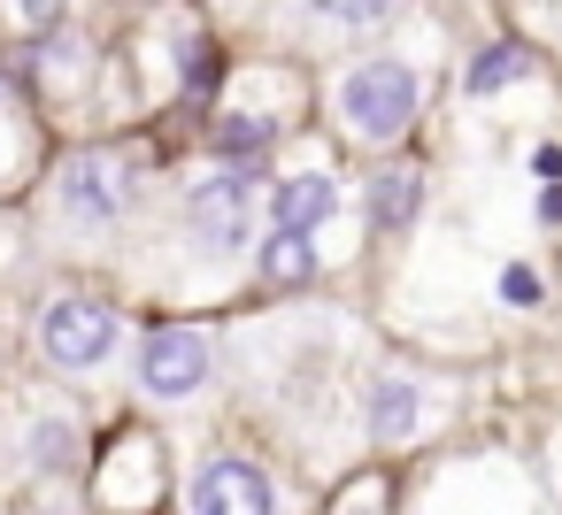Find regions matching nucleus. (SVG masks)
Returning a JSON list of instances; mask_svg holds the SVG:
<instances>
[{"label":"nucleus","instance_id":"39448f33","mask_svg":"<svg viewBox=\"0 0 562 515\" xmlns=\"http://www.w3.org/2000/svg\"><path fill=\"white\" fill-rule=\"evenodd\" d=\"M209 362H216L209 339L170 323V331H147V339H139V362H132V369H139V392H155V400H186V392L209 385Z\"/></svg>","mask_w":562,"mask_h":515},{"label":"nucleus","instance_id":"6e6552de","mask_svg":"<svg viewBox=\"0 0 562 515\" xmlns=\"http://www.w3.org/2000/svg\"><path fill=\"white\" fill-rule=\"evenodd\" d=\"M362 415H370V438H378V446H401V438L424 431V385H408V377H370Z\"/></svg>","mask_w":562,"mask_h":515},{"label":"nucleus","instance_id":"7ed1b4c3","mask_svg":"<svg viewBox=\"0 0 562 515\" xmlns=\"http://www.w3.org/2000/svg\"><path fill=\"white\" fill-rule=\"evenodd\" d=\"M55 208H63V224H78V231H109L124 208H132V162L124 154H70L63 162V178H55Z\"/></svg>","mask_w":562,"mask_h":515},{"label":"nucleus","instance_id":"f03ea898","mask_svg":"<svg viewBox=\"0 0 562 515\" xmlns=\"http://www.w3.org/2000/svg\"><path fill=\"white\" fill-rule=\"evenodd\" d=\"M116 308L109 300H93V293H63V300H47V316H40V354L55 362V369H70V377H86V369H101L109 354H116Z\"/></svg>","mask_w":562,"mask_h":515},{"label":"nucleus","instance_id":"4468645a","mask_svg":"<svg viewBox=\"0 0 562 515\" xmlns=\"http://www.w3.org/2000/svg\"><path fill=\"white\" fill-rule=\"evenodd\" d=\"M501 300H508V308H539V270L508 262V270H501Z\"/></svg>","mask_w":562,"mask_h":515},{"label":"nucleus","instance_id":"20e7f679","mask_svg":"<svg viewBox=\"0 0 562 515\" xmlns=\"http://www.w3.org/2000/svg\"><path fill=\"white\" fill-rule=\"evenodd\" d=\"M186 231H193L209 254H239L247 231H255V178H247V170H209V178H193V193H186Z\"/></svg>","mask_w":562,"mask_h":515},{"label":"nucleus","instance_id":"f257e3e1","mask_svg":"<svg viewBox=\"0 0 562 515\" xmlns=\"http://www.w3.org/2000/svg\"><path fill=\"white\" fill-rule=\"evenodd\" d=\"M416 101H424V85H416L408 62H362V70L339 85V116H347V131L370 139V147L401 139L408 116H416Z\"/></svg>","mask_w":562,"mask_h":515},{"label":"nucleus","instance_id":"f8f14e48","mask_svg":"<svg viewBox=\"0 0 562 515\" xmlns=\"http://www.w3.org/2000/svg\"><path fill=\"white\" fill-rule=\"evenodd\" d=\"M524 70H531V62H524L516 47H493V55L470 70V85H477V93H493V85H508V78H524Z\"/></svg>","mask_w":562,"mask_h":515},{"label":"nucleus","instance_id":"423d86ee","mask_svg":"<svg viewBox=\"0 0 562 515\" xmlns=\"http://www.w3.org/2000/svg\"><path fill=\"white\" fill-rule=\"evenodd\" d=\"M186 507H201V515H270V507H278V484H270L255 461L216 454V461H201V469H193Z\"/></svg>","mask_w":562,"mask_h":515},{"label":"nucleus","instance_id":"9b49d317","mask_svg":"<svg viewBox=\"0 0 562 515\" xmlns=\"http://www.w3.org/2000/svg\"><path fill=\"white\" fill-rule=\"evenodd\" d=\"M63 9H70V0H0V24L24 32V39H40V32L63 24Z\"/></svg>","mask_w":562,"mask_h":515},{"label":"nucleus","instance_id":"0eeeda50","mask_svg":"<svg viewBox=\"0 0 562 515\" xmlns=\"http://www.w3.org/2000/svg\"><path fill=\"white\" fill-rule=\"evenodd\" d=\"M339 216V185L324 178V170H301V178H285L278 193H270V224L278 231H324Z\"/></svg>","mask_w":562,"mask_h":515},{"label":"nucleus","instance_id":"1a4fd4ad","mask_svg":"<svg viewBox=\"0 0 562 515\" xmlns=\"http://www.w3.org/2000/svg\"><path fill=\"white\" fill-rule=\"evenodd\" d=\"M255 270H262L270 285H308V277H316V247H308V231H278V224H270V239L255 247Z\"/></svg>","mask_w":562,"mask_h":515},{"label":"nucleus","instance_id":"ddd939ff","mask_svg":"<svg viewBox=\"0 0 562 515\" xmlns=\"http://www.w3.org/2000/svg\"><path fill=\"white\" fill-rule=\"evenodd\" d=\"M308 9L331 24H378V16H393V0H308Z\"/></svg>","mask_w":562,"mask_h":515},{"label":"nucleus","instance_id":"9d476101","mask_svg":"<svg viewBox=\"0 0 562 515\" xmlns=\"http://www.w3.org/2000/svg\"><path fill=\"white\" fill-rule=\"evenodd\" d=\"M416 216V170H378V185H370V224L378 231H401Z\"/></svg>","mask_w":562,"mask_h":515}]
</instances>
